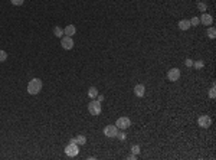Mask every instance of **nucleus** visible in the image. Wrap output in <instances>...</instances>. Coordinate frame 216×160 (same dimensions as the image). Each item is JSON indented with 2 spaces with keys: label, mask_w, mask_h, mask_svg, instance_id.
Returning a JSON list of instances; mask_svg holds the SVG:
<instances>
[{
  "label": "nucleus",
  "mask_w": 216,
  "mask_h": 160,
  "mask_svg": "<svg viewBox=\"0 0 216 160\" xmlns=\"http://www.w3.org/2000/svg\"><path fill=\"white\" fill-rule=\"evenodd\" d=\"M40 89H42V81L39 80V78H33V80L29 81L28 84V92L30 95H36L40 92Z\"/></svg>",
  "instance_id": "obj_1"
},
{
  "label": "nucleus",
  "mask_w": 216,
  "mask_h": 160,
  "mask_svg": "<svg viewBox=\"0 0 216 160\" xmlns=\"http://www.w3.org/2000/svg\"><path fill=\"white\" fill-rule=\"evenodd\" d=\"M88 111H89V114L91 116H100L101 111H102V107H101V102L97 100H92V101L88 104Z\"/></svg>",
  "instance_id": "obj_2"
},
{
  "label": "nucleus",
  "mask_w": 216,
  "mask_h": 160,
  "mask_svg": "<svg viewBox=\"0 0 216 160\" xmlns=\"http://www.w3.org/2000/svg\"><path fill=\"white\" fill-rule=\"evenodd\" d=\"M65 153L69 157H75V156H78V153H79V146L76 143H71L69 141V144L65 147Z\"/></svg>",
  "instance_id": "obj_3"
},
{
  "label": "nucleus",
  "mask_w": 216,
  "mask_h": 160,
  "mask_svg": "<svg viewBox=\"0 0 216 160\" xmlns=\"http://www.w3.org/2000/svg\"><path fill=\"white\" fill-rule=\"evenodd\" d=\"M117 133H118V127L114 124H110L104 128V136H107L108 138H114L117 137Z\"/></svg>",
  "instance_id": "obj_4"
},
{
  "label": "nucleus",
  "mask_w": 216,
  "mask_h": 160,
  "mask_svg": "<svg viewBox=\"0 0 216 160\" xmlns=\"http://www.w3.org/2000/svg\"><path fill=\"white\" fill-rule=\"evenodd\" d=\"M115 125H117L120 130H127L130 125H131V120H130L128 117H120V118L117 120Z\"/></svg>",
  "instance_id": "obj_5"
},
{
  "label": "nucleus",
  "mask_w": 216,
  "mask_h": 160,
  "mask_svg": "<svg viewBox=\"0 0 216 160\" xmlns=\"http://www.w3.org/2000/svg\"><path fill=\"white\" fill-rule=\"evenodd\" d=\"M61 46L64 48L65 51H71L72 48H74V39H72V36H62Z\"/></svg>",
  "instance_id": "obj_6"
},
{
  "label": "nucleus",
  "mask_w": 216,
  "mask_h": 160,
  "mask_svg": "<svg viewBox=\"0 0 216 160\" xmlns=\"http://www.w3.org/2000/svg\"><path fill=\"white\" fill-rule=\"evenodd\" d=\"M167 78H169V81H172V82L179 81V78H180V69H179V68H172V69H169V72H167Z\"/></svg>",
  "instance_id": "obj_7"
},
{
  "label": "nucleus",
  "mask_w": 216,
  "mask_h": 160,
  "mask_svg": "<svg viewBox=\"0 0 216 160\" xmlns=\"http://www.w3.org/2000/svg\"><path fill=\"white\" fill-rule=\"evenodd\" d=\"M197 124H199V127H202V128H208V127H210V124H212V118L209 116H200L199 120H197Z\"/></svg>",
  "instance_id": "obj_8"
},
{
  "label": "nucleus",
  "mask_w": 216,
  "mask_h": 160,
  "mask_svg": "<svg viewBox=\"0 0 216 160\" xmlns=\"http://www.w3.org/2000/svg\"><path fill=\"white\" fill-rule=\"evenodd\" d=\"M199 20H200L202 25H205V26H210V25L213 23V17L209 15V13H203V15L200 16Z\"/></svg>",
  "instance_id": "obj_9"
},
{
  "label": "nucleus",
  "mask_w": 216,
  "mask_h": 160,
  "mask_svg": "<svg viewBox=\"0 0 216 160\" xmlns=\"http://www.w3.org/2000/svg\"><path fill=\"white\" fill-rule=\"evenodd\" d=\"M134 94H136V97H138V98L144 97V94H146V87H144L143 84H137L136 87H134Z\"/></svg>",
  "instance_id": "obj_10"
},
{
  "label": "nucleus",
  "mask_w": 216,
  "mask_h": 160,
  "mask_svg": "<svg viewBox=\"0 0 216 160\" xmlns=\"http://www.w3.org/2000/svg\"><path fill=\"white\" fill-rule=\"evenodd\" d=\"M75 32H76V28H75L74 25H68V26L64 29V35H66V36H72V35H75Z\"/></svg>",
  "instance_id": "obj_11"
},
{
  "label": "nucleus",
  "mask_w": 216,
  "mask_h": 160,
  "mask_svg": "<svg viewBox=\"0 0 216 160\" xmlns=\"http://www.w3.org/2000/svg\"><path fill=\"white\" fill-rule=\"evenodd\" d=\"M71 143H76V144H81V146H84L86 143V137L85 136H76L75 138H72L71 140Z\"/></svg>",
  "instance_id": "obj_12"
},
{
  "label": "nucleus",
  "mask_w": 216,
  "mask_h": 160,
  "mask_svg": "<svg viewBox=\"0 0 216 160\" xmlns=\"http://www.w3.org/2000/svg\"><path fill=\"white\" fill-rule=\"evenodd\" d=\"M190 28V20H187V19H182L179 22V29L180 30H187Z\"/></svg>",
  "instance_id": "obj_13"
},
{
  "label": "nucleus",
  "mask_w": 216,
  "mask_h": 160,
  "mask_svg": "<svg viewBox=\"0 0 216 160\" xmlns=\"http://www.w3.org/2000/svg\"><path fill=\"white\" fill-rule=\"evenodd\" d=\"M88 97H89L91 100L97 98V97H98V89H97L95 87H91L89 89H88Z\"/></svg>",
  "instance_id": "obj_14"
},
{
  "label": "nucleus",
  "mask_w": 216,
  "mask_h": 160,
  "mask_svg": "<svg viewBox=\"0 0 216 160\" xmlns=\"http://www.w3.org/2000/svg\"><path fill=\"white\" fill-rule=\"evenodd\" d=\"M53 33H55V36H56V38H62V36H64V29H62V28H59V26H56V28L53 29Z\"/></svg>",
  "instance_id": "obj_15"
},
{
  "label": "nucleus",
  "mask_w": 216,
  "mask_h": 160,
  "mask_svg": "<svg viewBox=\"0 0 216 160\" xmlns=\"http://www.w3.org/2000/svg\"><path fill=\"white\" fill-rule=\"evenodd\" d=\"M210 39H215L216 38V30H215V28H209L208 29V33H206Z\"/></svg>",
  "instance_id": "obj_16"
},
{
  "label": "nucleus",
  "mask_w": 216,
  "mask_h": 160,
  "mask_svg": "<svg viewBox=\"0 0 216 160\" xmlns=\"http://www.w3.org/2000/svg\"><path fill=\"white\" fill-rule=\"evenodd\" d=\"M193 66H194V69H202L205 66V62L203 61H196V62H193Z\"/></svg>",
  "instance_id": "obj_17"
},
{
  "label": "nucleus",
  "mask_w": 216,
  "mask_h": 160,
  "mask_svg": "<svg viewBox=\"0 0 216 160\" xmlns=\"http://www.w3.org/2000/svg\"><path fill=\"white\" fill-rule=\"evenodd\" d=\"M197 9H199L200 12H206L208 6H206V3H203V2H199V3H197Z\"/></svg>",
  "instance_id": "obj_18"
},
{
  "label": "nucleus",
  "mask_w": 216,
  "mask_h": 160,
  "mask_svg": "<svg viewBox=\"0 0 216 160\" xmlns=\"http://www.w3.org/2000/svg\"><path fill=\"white\" fill-rule=\"evenodd\" d=\"M131 153H133V154H140V146H137V144H134L133 146V147H131Z\"/></svg>",
  "instance_id": "obj_19"
},
{
  "label": "nucleus",
  "mask_w": 216,
  "mask_h": 160,
  "mask_svg": "<svg viewBox=\"0 0 216 160\" xmlns=\"http://www.w3.org/2000/svg\"><path fill=\"white\" fill-rule=\"evenodd\" d=\"M199 23H200V20H199V17H196V16H194L193 19H190V26H197Z\"/></svg>",
  "instance_id": "obj_20"
},
{
  "label": "nucleus",
  "mask_w": 216,
  "mask_h": 160,
  "mask_svg": "<svg viewBox=\"0 0 216 160\" xmlns=\"http://www.w3.org/2000/svg\"><path fill=\"white\" fill-rule=\"evenodd\" d=\"M117 137H118V140H121V141H124V140H125V133H124V130L118 131V133H117Z\"/></svg>",
  "instance_id": "obj_21"
},
{
  "label": "nucleus",
  "mask_w": 216,
  "mask_h": 160,
  "mask_svg": "<svg viewBox=\"0 0 216 160\" xmlns=\"http://www.w3.org/2000/svg\"><path fill=\"white\" fill-rule=\"evenodd\" d=\"M209 97H210V98H215V97H216L215 85H212V88H210V91H209Z\"/></svg>",
  "instance_id": "obj_22"
},
{
  "label": "nucleus",
  "mask_w": 216,
  "mask_h": 160,
  "mask_svg": "<svg viewBox=\"0 0 216 160\" xmlns=\"http://www.w3.org/2000/svg\"><path fill=\"white\" fill-rule=\"evenodd\" d=\"M7 59V53L4 51H0V62H4Z\"/></svg>",
  "instance_id": "obj_23"
},
{
  "label": "nucleus",
  "mask_w": 216,
  "mask_h": 160,
  "mask_svg": "<svg viewBox=\"0 0 216 160\" xmlns=\"http://www.w3.org/2000/svg\"><path fill=\"white\" fill-rule=\"evenodd\" d=\"M10 2H12V5H13V6H22L25 0H10Z\"/></svg>",
  "instance_id": "obj_24"
},
{
  "label": "nucleus",
  "mask_w": 216,
  "mask_h": 160,
  "mask_svg": "<svg viewBox=\"0 0 216 160\" xmlns=\"http://www.w3.org/2000/svg\"><path fill=\"white\" fill-rule=\"evenodd\" d=\"M186 66H189V68L193 66V61L192 59H186Z\"/></svg>",
  "instance_id": "obj_25"
},
{
  "label": "nucleus",
  "mask_w": 216,
  "mask_h": 160,
  "mask_svg": "<svg viewBox=\"0 0 216 160\" xmlns=\"http://www.w3.org/2000/svg\"><path fill=\"white\" fill-rule=\"evenodd\" d=\"M97 98H98V101H100V102L104 101V95H100V94H98V97H97Z\"/></svg>",
  "instance_id": "obj_26"
},
{
  "label": "nucleus",
  "mask_w": 216,
  "mask_h": 160,
  "mask_svg": "<svg viewBox=\"0 0 216 160\" xmlns=\"http://www.w3.org/2000/svg\"><path fill=\"white\" fill-rule=\"evenodd\" d=\"M128 159H131V160H134V159H136V154H131V156H128Z\"/></svg>",
  "instance_id": "obj_27"
}]
</instances>
